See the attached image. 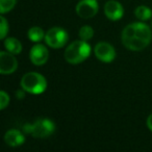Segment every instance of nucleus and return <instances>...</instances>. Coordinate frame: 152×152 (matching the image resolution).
<instances>
[{"label": "nucleus", "instance_id": "1", "mask_svg": "<svg viewBox=\"0 0 152 152\" xmlns=\"http://www.w3.org/2000/svg\"><path fill=\"white\" fill-rule=\"evenodd\" d=\"M152 32L150 27L143 21L133 22L123 29L121 34L122 44L131 51H141L150 44Z\"/></svg>", "mask_w": 152, "mask_h": 152}, {"label": "nucleus", "instance_id": "2", "mask_svg": "<svg viewBox=\"0 0 152 152\" xmlns=\"http://www.w3.org/2000/svg\"><path fill=\"white\" fill-rule=\"evenodd\" d=\"M91 54V46L87 41L78 40L71 43L66 48L64 57L66 61L72 65H78L88 58Z\"/></svg>", "mask_w": 152, "mask_h": 152}, {"label": "nucleus", "instance_id": "3", "mask_svg": "<svg viewBox=\"0 0 152 152\" xmlns=\"http://www.w3.org/2000/svg\"><path fill=\"white\" fill-rule=\"evenodd\" d=\"M23 132L37 139H46L55 131V124L48 118L38 119L32 123H26L23 126Z\"/></svg>", "mask_w": 152, "mask_h": 152}, {"label": "nucleus", "instance_id": "4", "mask_svg": "<svg viewBox=\"0 0 152 152\" xmlns=\"http://www.w3.org/2000/svg\"><path fill=\"white\" fill-rule=\"evenodd\" d=\"M20 85L26 93L32 95L43 94L47 89V80L45 76L38 72H28L23 75Z\"/></svg>", "mask_w": 152, "mask_h": 152}, {"label": "nucleus", "instance_id": "5", "mask_svg": "<svg viewBox=\"0 0 152 152\" xmlns=\"http://www.w3.org/2000/svg\"><path fill=\"white\" fill-rule=\"evenodd\" d=\"M45 42L49 47L53 49H58L67 44L69 37L68 32L61 27H52L45 34Z\"/></svg>", "mask_w": 152, "mask_h": 152}, {"label": "nucleus", "instance_id": "6", "mask_svg": "<svg viewBox=\"0 0 152 152\" xmlns=\"http://www.w3.org/2000/svg\"><path fill=\"white\" fill-rule=\"evenodd\" d=\"M94 53L100 61L105 64L112 63L116 58V50H115L114 46L107 42L97 43L94 48Z\"/></svg>", "mask_w": 152, "mask_h": 152}, {"label": "nucleus", "instance_id": "7", "mask_svg": "<svg viewBox=\"0 0 152 152\" xmlns=\"http://www.w3.org/2000/svg\"><path fill=\"white\" fill-rule=\"evenodd\" d=\"M99 5L97 0H80L76 4L75 11L78 17L83 19H91L98 13Z\"/></svg>", "mask_w": 152, "mask_h": 152}, {"label": "nucleus", "instance_id": "8", "mask_svg": "<svg viewBox=\"0 0 152 152\" xmlns=\"http://www.w3.org/2000/svg\"><path fill=\"white\" fill-rule=\"evenodd\" d=\"M18 61L15 57V54L9 51H1L0 52V73L3 75L12 74L17 70Z\"/></svg>", "mask_w": 152, "mask_h": 152}, {"label": "nucleus", "instance_id": "9", "mask_svg": "<svg viewBox=\"0 0 152 152\" xmlns=\"http://www.w3.org/2000/svg\"><path fill=\"white\" fill-rule=\"evenodd\" d=\"M29 58L34 65L43 66L47 63L49 58V51L46 46L42 44H36L30 48Z\"/></svg>", "mask_w": 152, "mask_h": 152}, {"label": "nucleus", "instance_id": "10", "mask_svg": "<svg viewBox=\"0 0 152 152\" xmlns=\"http://www.w3.org/2000/svg\"><path fill=\"white\" fill-rule=\"evenodd\" d=\"M104 14L110 21H119L124 15V9L119 1L110 0L104 5Z\"/></svg>", "mask_w": 152, "mask_h": 152}, {"label": "nucleus", "instance_id": "11", "mask_svg": "<svg viewBox=\"0 0 152 152\" xmlns=\"http://www.w3.org/2000/svg\"><path fill=\"white\" fill-rule=\"evenodd\" d=\"M4 141L11 147H19L25 142V135L18 129H10L5 132Z\"/></svg>", "mask_w": 152, "mask_h": 152}, {"label": "nucleus", "instance_id": "12", "mask_svg": "<svg viewBox=\"0 0 152 152\" xmlns=\"http://www.w3.org/2000/svg\"><path fill=\"white\" fill-rule=\"evenodd\" d=\"M4 47L7 51L13 53V54H20L22 51V44L19 40L15 38H5L4 39Z\"/></svg>", "mask_w": 152, "mask_h": 152}, {"label": "nucleus", "instance_id": "13", "mask_svg": "<svg viewBox=\"0 0 152 152\" xmlns=\"http://www.w3.org/2000/svg\"><path fill=\"white\" fill-rule=\"evenodd\" d=\"M134 15L140 21H148L152 18V10L146 5H140L135 9Z\"/></svg>", "mask_w": 152, "mask_h": 152}, {"label": "nucleus", "instance_id": "14", "mask_svg": "<svg viewBox=\"0 0 152 152\" xmlns=\"http://www.w3.org/2000/svg\"><path fill=\"white\" fill-rule=\"evenodd\" d=\"M45 34H46L44 32V30H43L41 27H39V26L30 27L29 30H28V32H27L28 39L34 43L41 42L43 39H45Z\"/></svg>", "mask_w": 152, "mask_h": 152}, {"label": "nucleus", "instance_id": "15", "mask_svg": "<svg viewBox=\"0 0 152 152\" xmlns=\"http://www.w3.org/2000/svg\"><path fill=\"white\" fill-rule=\"evenodd\" d=\"M79 38L80 40L83 41H90L94 37V29L90 25H83V27L79 29Z\"/></svg>", "mask_w": 152, "mask_h": 152}, {"label": "nucleus", "instance_id": "16", "mask_svg": "<svg viewBox=\"0 0 152 152\" xmlns=\"http://www.w3.org/2000/svg\"><path fill=\"white\" fill-rule=\"evenodd\" d=\"M17 0H0V13L1 15H4L10 13L15 7Z\"/></svg>", "mask_w": 152, "mask_h": 152}, {"label": "nucleus", "instance_id": "17", "mask_svg": "<svg viewBox=\"0 0 152 152\" xmlns=\"http://www.w3.org/2000/svg\"><path fill=\"white\" fill-rule=\"evenodd\" d=\"M0 20H1V36H0V39L4 40L7 36V32H9V23L3 16L0 17Z\"/></svg>", "mask_w": 152, "mask_h": 152}, {"label": "nucleus", "instance_id": "18", "mask_svg": "<svg viewBox=\"0 0 152 152\" xmlns=\"http://www.w3.org/2000/svg\"><path fill=\"white\" fill-rule=\"evenodd\" d=\"M10 104V96L7 92L1 91L0 92V108L4 110Z\"/></svg>", "mask_w": 152, "mask_h": 152}, {"label": "nucleus", "instance_id": "19", "mask_svg": "<svg viewBox=\"0 0 152 152\" xmlns=\"http://www.w3.org/2000/svg\"><path fill=\"white\" fill-rule=\"evenodd\" d=\"M146 124H147V127L149 130L152 131V114L149 115L147 118V121H146Z\"/></svg>", "mask_w": 152, "mask_h": 152}, {"label": "nucleus", "instance_id": "20", "mask_svg": "<svg viewBox=\"0 0 152 152\" xmlns=\"http://www.w3.org/2000/svg\"><path fill=\"white\" fill-rule=\"evenodd\" d=\"M151 27H152V22H151Z\"/></svg>", "mask_w": 152, "mask_h": 152}]
</instances>
